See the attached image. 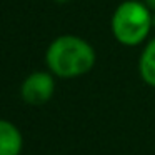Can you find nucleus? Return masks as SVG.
I'll return each mask as SVG.
<instances>
[{
  "mask_svg": "<svg viewBox=\"0 0 155 155\" xmlns=\"http://www.w3.org/2000/svg\"><path fill=\"white\" fill-rule=\"evenodd\" d=\"M153 25H155V15H153Z\"/></svg>",
  "mask_w": 155,
  "mask_h": 155,
  "instance_id": "obj_8",
  "label": "nucleus"
},
{
  "mask_svg": "<svg viewBox=\"0 0 155 155\" xmlns=\"http://www.w3.org/2000/svg\"><path fill=\"white\" fill-rule=\"evenodd\" d=\"M153 25V15L147 5L137 0H127L117 7L112 17V32L122 45L135 47L148 35Z\"/></svg>",
  "mask_w": 155,
  "mask_h": 155,
  "instance_id": "obj_2",
  "label": "nucleus"
},
{
  "mask_svg": "<svg viewBox=\"0 0 155 155\" xmlns=\"http://www.w3.org/2000/svg\"><path fill=\"white\" fill-rule=\"evenodd\" d=\"M145 5H147L150 10H155V0H145Z\"/></svg>",
  "mask_w": 155,
  "mask_h": 155,
  "instance_id": "obj_6",
  "label": "nucleus"
},
{
  "mask_svg": "<svg viewBox=\"0 0 155 155\" xmlns=\"http://www.w3.org/2000/svg\"><path fill=\"white\" fill-rule=\"evenodd\" d=\"M22 134L12 122L0 118V155H20Z\"/></svg>",
  "mask_w": 155,
  "mask_h": 155,
  "instance_id": "obj_4",
  "label": "nucleus"
},
{
  "mask_svg": "<svg viewBox=\"0 0 155 155\" xmlns=\"http://www.w3.org/2000/svg\"><path fill=\"white\" fill-rule=\"evenodd\" d=\"M45 60L50 72L57 77L74 78L92 70L95 64V50L84 38L62 35L48 45Z\"/></svg>",
  "mask_w": 155,
  "mask_h": 155,
  "instance_id": "obj_1",
  "label": "nucleus"
},
{
  "mask_svg": "<svg viewBox=\"0 0 155 155\" xmlns=\"http://www.w3.org/2000/svg\"><path fill=\"white\" fill-rule=\"evenodd\" d=\"M138 70L145 84L155 87V38L148 42V45L142 52Z\"/></svg>",
  "mask_w": 155,
  "mask_h": 155,
  "instance_id": "obj_5",
  "label": "nucleus"
},
{
  "mask_svg": "<svg viewBox=\"0 0 155 155\" xmlns=\"http://www.w3.org/2000/svg\"><path fill=\"white\" fill-rule=\"evenodd\" d=\"M55 92V80L50 74L47 72H34L30 74L20 87V95L24 98V102H27L28 105H38L47 104L52 98Z\"/></svg>",
  "mask_w": 155,
  "mask_h": 155,
  "instance_id": "obj_3",
  "label": "nucleus"
},
{
  "mask_svg": "<svg viewBox=\"0 0 155 155\" xmlns=\"http://www.w3.org/2000/svg\"><path fill=\"white\" fill-rule=\"evenodd\" d=\"M55 2H58V4H67V2H70V0H55Z\"/></svg>",
  "mask_w": 155,
  "mask_h": 155,
  "instance_id": "obj_7",
  "label": "nucleus"
}]
</instances>
